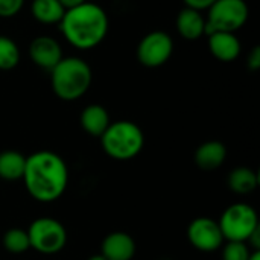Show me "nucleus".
Listing matches in <instances>:
<instances>
[{
  "label": "nucleus",
  "mask_w": 260,
  "mask_h": 260,
  "mask_svg": "<svg viewBox=\"0 0 260 260\" xmlns=\"http://www.w3.org/2000/svg\"><path fill=\"white\" fill-rule=\"evenodd\" d=\"M23 183L27 193L38 203H53L62 197L69 184V168L53 151H37L26 157Z\"/></svg>",
  "instance_id": "f257e3e1"
},
{
  "label": "nucleus",
  "mask_w": 260,
  "mask_h": 260,
  "mask_svg": "<svg viewBox=\"0 0 260 260\" xmlns=\"http://www.w3.org/2000/svg\"><path fill=\"white\" fill-rule=\"evenodd\" d=\"M59 27L66 40L79 50H88L104 41L108 32V15L98 3L85 2L66 9Z\"/></svg>",
  "instance_id": "f03ea898"
},
{
  "label": "nucleus",
  "mask_w": 260,
  "mask_h": 260,
  "mask_svg": "<svg viewBox=\"0 0 260 260\" xmlns=\"http://www.w3.org/2000/svg\"><path fill=\"white\" fill-rule=\"evenodd\" d=\"M93 81L91 67L78 56L62 58L50 70V82L53 93L66 102L82 98Z\"/></svg>",
  "instance_id": "7ed1b4c3"
},
{
  "label": "nucleus",
  "mask_w": 260,
  "mask_h": 260,
  "mask_svg": "<svg viewBox=\"0 0 260 260\" xmlns=\"http://www.w3.org/2000/svg\"><path fill=\"white\" fill-rule=\"evenodd\" d=\"M101 145L105 154L114 160H131L137 157L145 145L142 128L129 120H117L110 123L101 136Z\"/></svg>",
  "instance_id": "20e7f679"
},
{
  "label": "nucleus",
  "mask_w": 260,
  "mask_h": 260,
  "mask_svg": "<svg viewBox=\"0 0 260 260\" xmlns=\"http://www.w3.org/2000/svg\"><path fill=\"white\" fill-rule=\"evenodd\" d=\"M218 224L224 241L247 244L250 236L259 229V218L257 212L250 204L236 203L224 210Z\"/></svg>",
  "instance_id": "39448f33"
},
{
  "label": "nucleus",
  "mask_w": 260,
  "mask_h": 260,
  "mask_svg": "<svg viewBox=\"0 0 260 260\" xmlns=\"http://www.w3.org/2000/svg\"><path fill=\"white\" fill-rule=\"evenodd\" d=\"M207 11L206 35L212 32L235 34L250 17V8L245 0H216Z\"/></svg>",
  "instance_id": "423d86ee"
},
{
  "label": "nucleus",
  "mask_w": 260,
  "mask_h": 260,
  "mask_svg": "<svg viewBox=\"0 0 260 260\" xmlns=\"http://www.w3.org/2000/svg\"><path fill=\"white\" fill-rule=\"evenodd\" d=\"M30 248L40 254L52 256L64 250L67 244L66 227L53 218H38L26 230Z\"/></svg>",
  "instance_id": "0eeeda50"
},
{
  "label": "nucleus",
  "mask_w": 260,
  "mask_h": 260,
  "mask_svg": "<svg viewBox=\"0 0 260 260\" xmlns=\"http://www.w3.org/2000/svg\"><path fill=\"white\" fill-rule=\"evenodd\" d=\"M174 53V40L165 30L146 34L137 46V59L142 66L155 69L169 61Z\"/></svg>",
  "instance_id": "6e6552de"
},
{
  "label": "nucleus",
  "mask_w": 260,
  "mask_h": 260,
  "mask_svg": "<svg viewBox=\"0 0 260 260\" xmlns=\"http://www.w3.org/2000/svg\"><path fill=\"white\" fill-rule=\"evenodd\" d=\"M187 239L190 245L201 253H213L224 245V236L218 221L207 216L197 218L189 224Z\"/></svg>",
  "instance_id": "1a4fd4ad"
},
{
  "label": "nucleus",
  "mask_w": 260,
  "mask_h": 260,
  "mask_svg": "<svg viewBox=\"0 0 260 260\" xmlns=\"http://www.w3.org/2000/svg\"><path fill=\"white\" fill-rule=\"evenodd\" d=\"M29 56L35 66L46 70H52L64 58L61 44L52 37L34 38L29 44Z\"/></svg>",
  "instance_id": "9d476101"
},
{
  "label": "nucleus",
  "mask_w": 260,
  "mask_h": 260,
  "mask_svg": "<svg viewBox=\"0 0 260 260\" xmlns=\"http://www.w3.org/2000/svg\"><path fill=\"white\" fill-rule=\"evenodd\" d=\"M136 251L134 239L125 232H113L101 244V254L107 260H133Z\"/></svg>",
  "instance_id": "9b49d317"
},
{
  "label": "nucleus",
  "mask_w": 260,
  "mask_h": 260,
  "mask_svg": "<svg viewBox=\"0 0 260 260\" xmlns=\"http://www.w3.org/2000/svg\"><path fill=\"white\" fill-rule=\"evenodd\" d=\"M209 37V50L221 62L235 61L242 50L239 38L232 32H212Z\"/></svg>",
  "instance_id": "f8f14e48"
},
{
  "label": "nucleus",
  "mask_w": 260,
  "mask_h": 260,
  "mask_svg": "<svg viewBox=\"0 0 260 260\" xmlns=\"http://www.w3.org/2000/svg\"><path fill=\"white\" fill-rule=\"evenodd\" d=\"M227 158V146L219 140L201 143L193 155L195 165L203 171H215L222 166Z\"/></svg>",
  "instance_id": "ddd939ff"
},
{
  "label": "nucleus",
  "mask_w": 260,
  "mask_h": 260,
  "mask_svg": "<svg viewBox=\"0 0 260 260\" xmlns=\"http://www.w3.org/2000/svg\"><path fill=\"white\" fill-rule=\"evenodd\" d=\"M177 30L181 38L195 41L206 35V18L200 11L184 8L177 15Z\"/></svg>",
  "instance_id": "4468645a"
},
{
  "label": "nucleus",
  "mask_w": 260,
  "mask_h": 260,
  "mask_svg": "<svg viewBox=\"0 0 260 260\" xmlns=\"http://www.w3.org/2000/svg\"><path fill=\"white\" fill-rule=\"evenodd\" d=\"M110 123L108 111L99 104L87 105L81 113V126L87 134L93 137H101Z\"/></svg>",
  "instance_id": "2eb2a0df"
},
{
  "label": "nucleus",
  "mask_w": 260,
  "mask_h": 260,
  "mask_svg": "<svg viewBox=\"0 0 260 260\" xmlns=\"http://www.w3.org/2000/svg\"><path fill=\"white\" fill-rule=\"evenodd\" d=\"M26 157L14 149L0 152V178L5 181H17L23 178Z\"/></svg>",
  "instance_id": "dca6fc26"
},
{
  "label": "nucleus",
  "mask_w": 260,
  "mask_h": 260,
  "mask_svg": "<svg viewBox=\"0 0 260 260\" xmlns=\"http://www.w3.org/2000/svg\"><path fill=\"white\" fill-rule=\"evenodd\" d=\"M30 12L41 24H59L66 8L59 0H34L30 5Z\"/></svg>",
  "instance_id": "f3484780"
},
{
  "label": "nucleus",
  "mask_w": 260,
  "mask_h": 260,
  "mask_svg": "<svg viewBox=\"0 0 260 260\" xmlns=\"http://www.w3.org/2000/svg\"><path fill=\"white\" fill-rule=\"evenodd\" d=\"M259 186V175L256 171L247 166L236 168L229 175V187L238 195H248Z\"/></svg>",
  "instance_id": "a211bd4d"
},
{
  "label": "nucleus",
  "mask_w": 260,
  "mask_h": 260,
  "mask_svg": "<svg viewBox=\"0 0 260 260\" xmlns=\"http://www.w3.org/2000/svg\"><path fill=\"white\" fill-rule=\"evenodd\" d=\"M3 248L11 254H23L30 250L27 232L23 229H9L2 238Z\"/></svg>",
  "instance_id": "6ab92c4d"
},
{
  "label": "nucleus",
  "mask_w": 260,
  "mask_h": 260,
  "mask_svg": "<svg viewBox=\"0 0 260 260\" xmlns=\"http://www.w3.org/2000/svg\"><path fill=\"white\" fill-rule=\"evenodd\" d=\"M20 62V49L17 43L6 37L0 35V70H12Z\"/></svg>",
  "instance_id": "aec40b11"
},
{
  "label": "nucleus",
  "mask_w": 260,
  "mask_h": 260,
  "mask_svg": "<svg viewBox=\"0 0 260 260\" xmlns=\"http://www.w3.org/2000/svg\"><path fill=\"white\" fill-rule=\"evenodd\" d=\"M222 248V260H248L253 250L245 242H227Z\"/></svg>",
  "instance_id": "412c9836"
},
{
  "label": "nucleus",
  "mask_w": 260,
  "mask_h": 260,
  "mask_svg": "<svg viewBox=\"0 0 260 260\" xmlns=\"http://www.w3.org/2000/svg\"><path fill=\"white\" fill-rule=\"evenodd\" d=\"M24 5V0H0V17L11 18L17 15Z\"/></svg>",
  "instance_id": "4be33fe9"
},
{
  "label": "nucleus",
  "mask_w": 260,
  "mask_h": 260,
  "mask_svg": "<svg viewBox=\"0 0 260 260\" xmlns=\"http://www.w3.org/2000/svg\"><path fill=\"white\" fill-rule=\"evenodd\" d=\"M247 67L251 72H257L260 69V46H254L253 50L250 52L247 59Z\"/></svg>",
  "instance_id": "5701e85b"
},
{
  "label": "nucleus",
  "mask_w": 260,
  "mask_h": 260,
  "mask_svg": "<svg viewBox=\"0 0 260 260\" xmlns=\"http://www.w3.org/2000/svg\"><path fill=\"white\" fill-rule=\"evenodd\" d=\"M183 2H184L186 8H192V9L201 12V11L209 9L216 0H183Z\"/></svg>",
  "instance_id": "b1692460"
},
{
  "label": "nucleus",
  "mask_w": 260,
  "mask_h": 260,
  "mask_svg": "<svg viewBox=\"0 0 260 260\" xmlns=\"http://www.w3.org/2000/svg\"><path fill=\"white\" fill-rule=\"evenodd\" d=\"M59 2H61V5H62L66 9H70V8H75V6H78V5L85 3L87 0H59Z\"/></svg>",
  "instance_id": "393cba45"
},
{
  "label": "nucleus",
  "mask_w": 260,
  "mask_h": 260,
  "mask_svg": "<svg viewBox=\"0 0 260 260\" xmlns=\"http://www.w3.org/2000/svg\"><path fill=\"white\" fill-rule=\"evenodd\" d=\"M87 260H107V259H105V257H104V256L99 253V254H93V256H90V257H88Z\"/></svg>",
  "instance_id": "a878e982"
},
{
  "label": "nucleus",
  "mask_w": 260,
  "mask_h": 260,
  "mask_svg": "<svg viewBox=\"0 0 260 260\" xmlns=\"http://www.w3.org/2000/svg\"><path fill=\"white\" fill-rule=\"evenodd\" d=\"M248 260H260V251H253Z\"/></svg>",
  "instance_id": "bb28decb"
},
{
  "label": "nucleus",
  "mask_w": 260,
  "mask_h": 260,
  "mask_svg": "<svg viewBox=\"0 0 260 260\" xmlns=\"http://www.w3.org/2000/svg\"><path fill=\"white\" fill-rule=\"evenodd\" d=\"M160 260H171V259H160Z\"/></svg>",
  "instance_id": "cd10ccee"
}]
</instances>
